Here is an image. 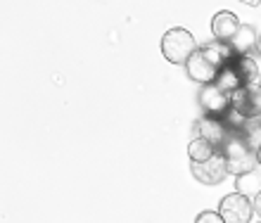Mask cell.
Returning <instances> with one entry per match:
<instances>
[{
	"mask_svg": "<svg viewBox=\"0 0 261 223\" xmlns=\"http://www.w3.org/2000/svg\"><path fill=\"white\" fill-rule=\"evenodd\" d=\"M252 204H254V214H259V216H261V190L254 195V202H252Z\"/></svg>",
	"mask_w": 261,
	"mask_h": 223,
	"instance_id": "15",
	"label": "cell"
},
{
	"mask_svg": "<svg viewBox=\"0 0 261 223\" xmlns=\"http://www.w3.org/2000/svg\"><path fill=\"white\" fill-rule=\"evenodd\" d=\"M195 133L206 138L216 150H221V145L226 143V138L230 135V128L226 126V121L221 117H204L199 119L197 126H195Z\"/></svg>",
	"mask_w": 261,
	"mask_h": 223,
	"instance_id": "8",
	"label": "cell"
},
{
	"mask_svg": "<svg viewBox=\"0 0 261 223\" xmlns=\"http://www.w3.org/2000/svg\"><path fill=\"white\" fill-rule=\"evenodd\" d=\"M214 152H216V147H214L206 138H202V135H195V138L190 140V145H188L190 161H204V159H209Z\"/></svg>",
	"mask_w": 261,
	"mask_h": 223,
	"instance_id": "11",
	"label": "cell"
},
{
	"mask_svg": "<svg viewBox=\"0 0 261 223\" xmlns=\"http://www.w3.org/2000/svg\"><path fill=\"white\" fill-rule=\"evenodd\" d=\"M240 3H245V5H249V7H256L261 0H240Z\"/></svg>",
	"mask_w": 261,
	"mask_h": 223,
	"instance_id": "16",
	"label": "cell"
},
{
	"mask_svg": "<svg viewBox=\"0 0 261 223\" xmlns=\"http://www.w3.org/2000/svg\"><path fill=\"white\" fill-rule=\"evenodd\" d=\"M259 190H261V178L254 171H247V174H242L238 178V192H242V195L254 197Z\"/></svg>",
	"mask_w": 261,
	"mask_h": 223,
	"instance_id": "12",
	"label": "cell"
},
{
	"mask_svg": "<svg viewBox=\"0 0 261 223\" xmlns=\"http://www.w3.org/2000/svg\"><path fill=\"white\" fill-rule=\"evenodd\" d=\"M228 67L233 69V74H235V78L240 81V86L256 83V78H259V67H256L254 57H249L247 52L230 55V60H228Z\"/></svg>",
	"mask_w": 261,
	"mask_h": 223,
	"instance_id": "10",
	"label": "cell"
},
{
	"mask_svg": "<svg viewBox=\"0 0 261 223\" xmlns=\"http://www.w3.org/2000/svg\"><path fill=\"white\" fill-rule=\"evenodd\" d=\"M259 45H261V34H259Z\"/></svg>",
	"mask_w": 261,
	"mask_h": 223,
	"instance_id": "18",
	"label": "cell"
},
{
	"mask_svg": "<svg viewBox=\"0 0 261 223\" xmlns=\"http://www.w3.org/2000/svg\"><path fill=\"white\" fill-rule=\"evenodd\" d=\"M254 154H256V164H259V166H261V145L256 147V152H254Z\"/></svg>",
	"mask_w": 261,
	"mask_h": 223,
	"instance_id": "17",
	"label": "cell"
},
{
	"mask_svg": "<svg viewBox=\"0 0 261 223\" xmlns=\"http://www.w3.org/2000/svg\"><path fill=\"white\" fill-rule=\"evenodd\" d=\"M197 50L195 36L183 26H173L162 36V55L171 64H186L188 57Z\"/></svg>",
	"mask_w": 261,
	"mask_h": 223,
	"instance_id": "3",
	"label": "cell"
},
{
	"mask_svg": "<svg viewBox=\"0 0 261 223\" xmlns=\"http://www.w3.org/2000/svg\"><path fill=\"white\" fill-rule=\"evenodd\" d=\"M199 102L204 107L206 117H223L230 109V93L221 91L216 83H206L199 93Z\"/></svg>",
	"mask_w": 261,
	"mask_h": 223,
	"instance_id": "7",
	"label": "cell"
},
{
	"mask_svg": "<svg viewBox=\"0 0 261 223\" xmlns=\"http://www.w3.org/2000/svg\"><path fill=\"white\" fill-rule=\"evenodd\" d=\"M195 223H223V218H221V214H216V211H202V214L195 218Z\"/></svg>",
	"mask_w": 261,
	"mask_h": 223,
	"instance_id": "14",
	"label": "cell"
},
{
	"mask_svg": "<svg viewBox=\"0 0 261 223\" xmlns=\"http://www.w3.org/2000/svg\"><path fill=\"white\" fill-rule=\"evenodd\" d=\"M219 214L223 218V223H249L254 218V204L247 195L235 190V192H230V195L221 200Z\"/></svg>",
	"mask_w": 261,
	"mask_h": 223,
	"instance_id": "4",
	"label": "cell"
},
{
	"mask_svg": "<svg viewBox=\"0 0 261 223\" xmlns=\"http://www.w3.org/2000/svg\"><path fill=\"white\" fill-rule=\"evenodd\" d=\"M233 55L230 45H223L221 41L206 45V48H197L193 55L188 57V62L183 64L188 69V76L193 78L195 83H214V78L219 74V69L228 62V57Z\"/></svg>",
	"mask_w": 261,
	"mask_h": 223,
	"instance_id": "1",
	"label": "cell"
},
{
	"mask_svg": "<svg viewBox=\"0 0 261 223\" xmlns=\"http://www.w3.org/2000/svg\"><path fill=\"white\" fill-rule=\"evenodd\" d=\"M221 154L226 159V171L233 176H242L247 171H254L256 154L252 150L249 138H230L228 135L226 143L221 145Z\"/></svg>",
	"mask_w": 261,
	"mask_h": 223,
	"instance_id": "2",
	"label": "cell"
},
{
	"mask_svg": "<svg viewBox=\"0 0 261 223\" xmlns=\"http://www.w3.org/2000/svg\"><path fill=\"white\" fill-rule=\"evenodd\" d=\"M190 169H193V178H197V181L204 183V185H219L228 176L226 159H223V154H221L219 150L204 161H190Z\"/></svg>",
	"mask_w": 261,
	"mask_h": 223,
	"instance_id": "6",
	"label": "cell"
},
{
	"mask_svg": "<svg viewBox=\"0 0 261 223\" xmlns=\"http://www.w3.org/2000/svg\"><path fill=\"white\" fill-rule=\"evenodd\" d=\"M240 19H238V14H233L230 10H221L212 17V34L216 41L221 43H230L238 36L240 31Z\"/></svg>",
	"mask_w": 261,
	"mask_h": 223,
	"instance_id": "9",
	"label": "cell"
},
{
	"mask_svg": "<svg viewBox=\"0 0 261 223\" xmlns=\"http://www.w3.org/2000/svg\"><path fill=\"white\" fill-rule=\"evenodd\" d=\"M252 41H254V34H252V26H240V31H238V36H235L230 43H235V48H238V52H245V50L252 45Z\"/></svg>",
	"mask_w": 261,
	"mask_h": 223,
	"instance_id": "13",
	"label": "cell"
},
{
	"mask_svg": "<svg viewBox=\"0 0 261 223\" xmlns=\"http://www.w3.org/2000/svg\"><path fill=\"white\" fill-rule=\"evenodd\" d=\"M230 109L242 114L245 119L261 117V86H240L230 91Z\"/></svg>",
	"mask_w": 261,
	"mask_h": 223,
	"instance_id": "5",
	"label": "cell"
}]
</instances>
